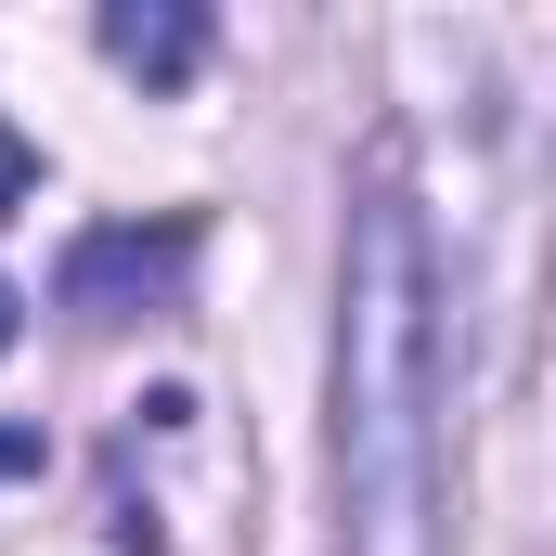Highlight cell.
<instances>
[{
    "instance_id": "cell-1",
    "label": "cell",
    "mask_w": 556,
    "mask_h": 556,
    "mask_svg": "<svg viewBox=\"0 0 556 556\" xmlns=\"http://www.w3.org/2000/svg\"><path fill=\"white\" fill-rule=\"evenodd\" d=\"M337 453L363 556H427V453H440V260L415 194L350 220V324H337Z\"/></svg>"
},
{
    "instance_id": "cell-2",
    "label": "cell",
    "mask_w": 556,
    "mask_h": 556,
    "mask_svg": "<svg viewBox=\"0 0 556 556\" xmlns=\"http://www.w3.org/2000/svg\"><path fill=\"white\" fill-rule=\"evenodd\" d=\"M181 260H194L181 220H155V233H78L65 273H52V298H65L78 324H130V311H168V298H181Z\"/></svg>"
},
{
    "instance_id": "cell-3",
    "label": "cell",
    "mask_w": 556,
    "mask_h": 556,
    "mask_svg": "<svg viewBox=\"0 0 556 556\" xmlns=\"http://www.w3.org/2000/svg\"><path fill=\"white\" fill-rule=\"evenodd\" d=\"M104 52L130 65L142 91H181V78L207 65V13H194V0H117V13H104Z\"/></svg>"
},
{
    "instance_id": "cell-4",
    "label": "cell",
    "mask_w": 556,
    "mask_h": 556,
    "mask_svg": "<svg viewBox=\"0 0 556 556\" xmlns=\"http://www.w3.org/2000/svg\"><path fill=\"white\" fill-rule=\"evenodd\" d=\"M13 207H26V142L0 130V220H13Z\"/></svg>"
},
{
    "instance_id": "cell-5",
    "label": "cell",
    "mask_w": 556,
    "mask_h": 556,
    "mask_svg": "<svg viewBox=\"0 0 556 556\" xmlns=\"http://www.w3.org/2000/svg\"><path fill=\"white\" fill-rule=\"evenodd\" d=\"M13 324H26V298H13V273H0V350H13Z\"/></svg>"
}]
</instances>
